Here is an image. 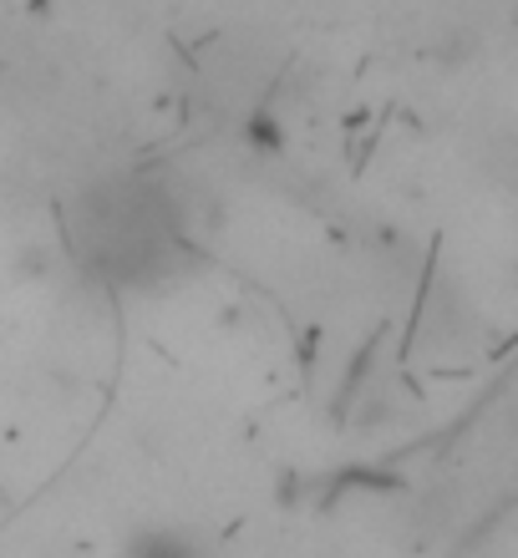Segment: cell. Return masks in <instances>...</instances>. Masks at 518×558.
Listing matches in <instances>:
<instances>
[{
  "instance_id": "6da1fadb",
  "label": "cell",
  "mask_w": 518,
  "mask_h": 558,
  "mask_svg": "<svg viewBox=\"0 0 518 558\" xmlns=\"http://www.w3.org/2000/svg\"><path fill=\"white\" fill-rule=\"evenodd\" d=\"M128 558H208L204 538H193L183 529H143L133 533Z\"/></svg>"
}]
</instances>
